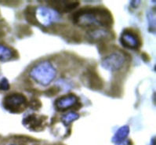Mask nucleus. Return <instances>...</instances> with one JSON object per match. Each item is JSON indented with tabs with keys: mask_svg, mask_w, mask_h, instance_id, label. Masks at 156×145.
<instances>
[{
	"mask_svg": "<svg viewBox=\"0 0 156 145\" xmlns=\"http://www.w3.org/2000/svg\"><path fill=\"white\" fill-rule=\"evenodd\" d=\"M74 24L83 28L101 26L109 28L113 24L112 15L105 8L84 7L79 9L72 15Z\"/></svg>",
	"mask_w": 156,
	"mask_h": 145,
	"instance_id": "obj_1",
	"label": "nucleus"
},
{
	"mask_svg": "<svg viewBox=\"0 0 156 145\" xmlns=\"http://www.w3.org/2000/svg\"><path fill=\"white\" fill-rule=\"evenodd\" d=\"M29 76L38 84L46 87L56 78L57 70L50 61H42L31 68Z\"/></svg>",
	"mask_w": 156,
	"mask_h": 145,
	"instance_id": "obj_2",
	"label": "nucleus"
},
{
	"mask_svg": "<svg viewBox=\"0 0 156 145\" xmlns=\"http://www.w3.org/2000/svg\"><path fill=\"white\" fill-rule=\"evenodd\" d=\"M25 96L20 93H13L4 97L2 104L4 108L11 113H20L28 107Z\"/></svg>",
	"mask_w": 156,
	"mask_h": 145,
	"instance_id": "obj_3",
	"label": "nucleus"
},
{
	"mask_svg": "<svg viewBox=\"0 0 156 145\" xmlns=\"http://www.w3.org/2000/svg\"><path fill=\"white\" fill-rule=\"evenodd\" d=\"M35 18L38 24L43 27H49L55 20H58L59 13L56 10L45 6L35 7Z\"/></svg>",
	"mask_w": 156,
	"mask_h": 145,
	"instance_id": "obj_4",
	"label": "nucleus"
},
{
	"mask_svg": "<svg viewBox=\"0 0 156 145\" xmlns=\"http://www.w3.org/2000/svg\"><path fill=\"white\" fill-rule=\"evenodd\" d=\"M126 62L124 54L120 52H114L102 60L101 66L110 72H117L123 67Z\"/></svg>",
	"mask_w": 156,
	"mask_h": 145,
	"instance_id": "obj_5",
	"label": "nucleus"
},
{
	"mask_svg": "<svg viewBox=\"0 0 156 145\" xmlns=\"http://www.w3.org/2000/svg\"><path fill=\"white\" fill-rule=\"evenodd\" d=\"M120 42L125 48L129 50H138L141 46V40L133 30L126 29L120 37Z\"/></svg>",
	"mask_w": 156,
	"mask_h": 145,
	"instance_id": "obj_6",
	"label": "nucleus"
},
{
	"mask_svg": "<svg viewBox=\"0 0 156 145\" xmlns=\"http://www.w3.org/2000/svg\"><path fill=\"white\" fill-rule=\"evenodd\" d=\"M54 105H55L57 110L59 111H64L72 108L75 106L77 107V108L81 107V104L80 102H79L78 97L73 94H68V95L57 98L55 101Z\"/></svg>",
	"mask_w": 156,
	"mask_h": 145,
	"instance_id": "obj_7",
	"label": "nucleus"
},
{
	"mask_svg": "<svg viewBox=\"0 0 156 145\" xmlns=\"http://www.w3.org/2000/svg\"><path fill=\"white\" fill-rule=\"evenodd\" d=\"M48 4L58 13H69L79 6V2L77 1H50Z\"/></svg>",
	"mask_w": 156,
	"mask_h": 145,
	"instance_id": "obj_8",
	"label": "nucleus"
},
{
	"mask_svg": "<svg viewBox=\"0 0 156 145\" xmlns=\"http://www.w3.org/2000/svg\"><path fill=\"white\" fill-rule=\"evenodd\" d=\"M83 78L86 79V83L90 89L94 90H100L103 88V81L98 74L94 70H88L84 74Z\"/></svg>",
	"mask_w": 156,
	"mask_h": 145,
	"instance_id": "obj_9",
	"label": "nucleus"
},
{
	"mask_svg": "<svg viewBox=\"0 0 156 145\" xmlns=\"http://www.w3.org/2000/svg\"><path fill=\"white\" fill-rule=\"evenodd\" d=\"M130 132L129 126L127 125L120 127L112 139V141L115 145H132L131 140L127 139Z\"/></svg>",
	"mask_w": 156,
	"mask_h": 145,
	"instance_id": "obj_10",
	"label": "nucleus"
},
{
	"mask_svg": "<svg viewBox=\"0 0 156 145\" xmlns=\"http://www.w3.org/2000/svg\"><path fill=\"white\" fill-rule=\"evenodd\" d=\"M47 118L46 116H37L36 115H28L23 119V125L28 129L38 130L39 128H42L45 120Z\"/></svg>",
	"mask_w": 156,
	"mask_h": 145,
	"instance_id": "obj_11",
	"label": "nucleus"
},
{
	"mask_svg": "<svg viewBox=\"0 0 156 145\" xmlns=\"http://www.w3.org/2000/svg\"><path fill=\"white\" fill-rule=\"evenodd\" d=\"M113 34L108 29L102 28H94L91 29L87 32V38L92 42H95L100 41L104 42L105 39H111Z\"/></svg>",
	"mask_w": 156,
	"mask_h": 145,
	"instance_id": "obj_12",
	"label": "nucleus"
},
{
	"mask_svg": "<svg viewBox=\"0 0 156 145\" xmlns=\"http://www.w3.org/2000/svg\"><path fill=\"white\" fill-rule=\"evenodd\" d=\"M17 55V51L6 45L0 43V61L7 62L16 58Z\"/></svg>",
	"mask_w": 156,
	"mask_h": 145,
	"instance_id": "obj_13",
	"label": "nucleus"
},
{
	"mask_svg": "<svg viewBox=\"0 0 156 145\" xmlns=\"http://www.w3.org/2000/svg\"><path fill=\"white\" fill-rule=\"evenodd\" d=\"M79 117H80V115H79V114H78L77 112L70 111L68 112L67 114L64 115L61 117V120H62L64 125L68 126L71 123L73 122L74 121H76L77 119H79Z\"/></svg>",
	"mask_w": 156,
	"mask_h": 145,
	"instance_id": "obj_14",
	"label": "nucleus"
},
{
	"mask_svg": "<svg viewBox=\"0 0 156 145\" xmlns=\"http://www.w3.org/2000/svg\"><path fill=\"white\" fill-rule=\"evenodd\" d=\"M24 16H25L26 20H28V22L34 25H38L36 18H35V7L34 6H28L26 8L25 11H24Z\"/></svg>",
	"mask_w": 156,
	"mask_h": 145,
	"instance_id": "obj_15",
	"label": "nucleus"
},
{
	"mask_svg": "<svg viewBox=\"0 0 156 145\" xmlns=\"http://www.w3.org/2000/svg\"><path fill=\"white\" fill-rule=\"evenodd\" d=\"M28 106L31 108L32 110H39L42 107V104H41V101L37 98H33L30 101L29 103L28 104Z\"/></svg>",
	"mask_w": 156,
	"mask_h": 145,
	"instance_id": "obj_16",
	"label": "nucleus"
},
{
	"mask_svg": "<svg viewBox=\"0 0 156 145\" xmlns=\"http://www.w3.org/2000/svg\"><path fill=\"white\" fill-rule=\"evenodd\" d=\"M9 88H10V86H9V83L6 78L4 77L0 79V90L7 91L9 90Z\"/></svg>",
	"mask_w": 156,
	"mask_h": 145,
	"instance_id": "obj_17",
	"label": "nucleus"
},
{
	"mask_svg": "<svg viewBox=\"0 0 156 145\" xmlns=\"http://www.w3.org/2000/svg\"><path fill=\"white\" fill-rule=\"evenodd\" d=\"M60 91V89L57 87H53L51 88H50L49 90H47L45 92V94L46 96H49V97H52V96H54L57 94V93Z\"/></svg>",
	"mask_w": 156,
	"mask_h": 145,
	"instance_id": "obj_18",
	"label": "nucleus"
},
{
	"mask_svg": "<svg viewBox=\"0 0 156 145\" xmlns=\"http://www.w3.org/2000/svg\"><path fill=\"white\" fill-rule=\"evenodd\" d=\"M140 3V1H131L130 2V5L134 8H136Z\"/></svg>",
	"mask_w": 156,
	"mask_h": 145,
	"instance_id": "obj_19",
	"label": "nucleus"
},
{
	"mask_svg": "<svg viewBox=\"0 0 156 145\" xmlns=\"http://www.w3.org/2000/svg\"><path fill=\"white\" fill-rule=\"evenodd\" d=\"M142 58H143L145 61H150V57H149V56L147 55V53H144L143 54H142Z\"/></svg>",
	"mask_w": 156,
	"mask_h": 145,
	"instance_id": "obj_20",
	"label": "nucleus"
},
{
	"mask_svg": "<svg viewBox=\"0 0 156 145\" xmlns=\"http://www.w3.org/2000/svg\"><path fill=\"white\" fill-rule=\"evenodd\" d=\"M10 145H17V144H10Z\"/></svg>",
	"mask_w": 156,
	"mask_h": 145,
	"instance_id": "obj_21",
	"label": "nucleus"
}]
</instances>
